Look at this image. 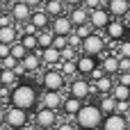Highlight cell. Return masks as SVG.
Returning <instances> with one entry per match:
<instances>
[{"instance_id": "1", "label": "cell", "mask_w": 130, "mask_h": 130, "mask_svg": "<svg viewBox=\"0 0 130 130\" xmlns=\"http://www.w3.org/2000/svg\"><path fill=\"white\" fill-rule=\"evenodd\" d=\"M103 119H105V114H103V110H101L98 105H82L80 112L75 114V123H78L80 130L101 128V126H103Z\"/></svg>"}, {"instance_id": "2", "label": "cell", "mask_w": 130, "mask_h": 130, "mask_svg": "<svg viewBox=\"0 0 130 130\" xmlns=\"http://www.w3.org/2000/svg\"><path fill=\"white\" fill-rule=\"evenodd\" d=\"M11 105L16 107H23V110H32L37 105V91L30 87V85H16L11 89Z\"/></svg>"}, {"instance_id": "3", "label": "cell", "mask_w": 130, "mask_h": 130, "mask_svg": "<svg viewBox=\"0 0 130 130\" xmlns=\"http://www.w3.org/2000/svg\"><path fill=\"white\" fill-rule=\"evenodd\" d=\"M101 128L103 130H130V123H128V117L126 114L112 112V114H105Z\"/></svg>"}, {"instance_id": "4", "label": "cell", "mask_w": 130, "mask_h": 130, "mask_svg": "<svg viewBox=\"0 0 130 130\" xmlns=\"http://www.w3.org/2000/svg\"><path fill=\"white\" fill-rule=\"evenodd\" d=\"M110 21H112V14H110L107 7H96V9L89 11V23H91L96 30H105V27L110 25Z\"/></svg>"}, {"instance_id": "5", "label": "cell", "mask_w": 130, "mask_h": 130, "mask_svg": "<svg viewBox=\"0 0 130 130\" xmlns=\"http://www.w3.org/2000/svg\"><path fill=\"white\" fill-rule=\"evenodd\" d=\"M80 50L82 53H87V55H101L103 50H105V41H103V37L101 34H89L87 39H82V46H80Z\"/></svg>"}, {"instance_id": "6", "label": "cell", "mask_w": 130, "mask_h": 130, "mask_svg": "<svg viewBox=\"0 0 130 130\" xmlns=\"http://www.w3.org/2000/svg\"><path fill=\"white\" fill-rule=\"evenodd\" d=\"M7 123H9L14 130H21L25 123H27V110L11 105V107H9V112H7Z\"/></svg>"}, {"instance_id": "7", "label": "cell", "mask_w": 130, "mask_h": 130, "mask_svg": "<svg viewBox=\"0 0 130 130\" xmlns=\"http://www.w3.org/2000/svg\"><path fill=\"white\" fill-rule=\"evenodd\" d=\"M32 5H27L25 0H18V2H14L11 5V16H14V21H18V23H27L30 18H32Z\"/></svg>"}, {"instance_id": "8", "label": "cell", "mask_w": 130, "mask_h": 130, "mask_svg": "<svg viewBox=\"0 0 130 130\" xmlns=\"http://www.w3.org/2000/svg\"><path fill=\"white\" fill-rule=\"evenodd\" d=\"M105 30H107V37L114 41H123L128 37V23H123V21H110V25Z\"/></svg>"}, {"instance_id": "9", "label": "cell", "mask_w": 130, "mask_h": 130, "mask_svg": "<svg viewBox=\"0 0 130 130\" xmlns=\"http://www.w3.org/2000/svg\"><path fill=\"white\" fill-rule=\"evenodd\" d=\"M55 121H57V114H55L53 107H46V105H43V107L37 112V123H39L41 130H48L50 126H55Z\"/></svg>"}, {"instance_id": "10", "label": "cell", "mask_w": 130, "mask_h": 130, "mask_svg": "<svg viewBox=\"0 0 130 130\" xmlns=\"http://www.w3.org/2000/svg\"><path fill=\"white\" fill-rule=\"evenodd\" d=\"M75 30V25H73V21H71V16H55V21H53V32L55 34H71Z\"/></svg>"}, {"instance_id": "11", "label": "cell", "mask_w": 130, "mask_h": 130, "mask_svg": "<svg viewBox=\"0 0 130 130\" xmlns=\"http://www.w3.org/2000/svg\"><path fill=\"white\" fill-rule=\"evenodd\" d=\"M43 87L46 89H53V91H59L64 87V73L62 71H48L43 75Z\"/></svg>"}, {"instance_id": "12", "label": "cell", "mask_w": 130, "mask_h": 130, "mask_svg": "<svg viewBox=\"0 0 130 130\" xmlns=\"http://www.w3.org/2000/svg\"><path fill=\"white\" fill-rule=\"evenodd\" d=\"M89 94H91V82H87L85 78H78V80H73V85H71V96H75V98L85 101Z\"/></svg>"}, {"instance_id": "13", "label": "cell", "mask_w": 130, "mask_h": 130, "mask_svg": "<svg viewBox=\"0 0 130 130\" xmlns=\"http://www.w3.org/2000/svg\"><path fill=\"white\" fill-rule=\"evenodd\" d=\"M96 66H98V64H96V55L82 53V57H78V73H80V75H89Z\"/></svg>"}, {"instance_id": "14", "label": "cell", "mask_w": 130, "mask_h": 130, "mask_svg": "<svg viewBox=\"0 0 130 130\" xmlns=\"http://www.w3.org/2000/svg\"><path fill=\"white\" fill-rule=\"evenodd\" d=\"M117 82L112 80V75H103L101 80H91V91H98V94H112V87Z\"/></svg>"}, {"instance_id": "15", "label": "cell", "mask_w": 130, "mask_h": 130, "mask_svg": "<svg viewBox=\"0 0 130 130\" xmlns=\"http://www.w3.org/2000/svg\"><path fill=\"white\" fill-rule=\"evenodd\" d=\"M107 9H110V14L112 16H128L130 11V0H110L107 2Z\"/></svg>"}, {"instance_id": "16", "label": "cell", "mask_w": 130, "mask_h": 130, "mask_svg": "<svg viewBox=\"0 0 130 130\" xmlns=\"http://www.w3.org/2000/svg\"><path fill=\"white\" fill-rule=\"evenodd\" d=\"M89 7H82V5H78V7H73V11L69 14L71 16V21H73V25H82V23H89Z\"/></svg>"}, {"instance_id": "17", "label": "cell", "mask_w": 130, "mask_h": 130, "mask_svg": "<svg viewBox=\"0 0 130 130\" xmlns=\"http://www.w3.org/2000/svg\"><path fill=\"white\" fill-rule=\"evenodd\" d=\"M41 57L48 66H55L59 59H62V50L55 48V46H48V48H41Z\"/></svg>"}, {"instance_id": "18", "label": "cell", "mask_w": 130, "mask_h": 130, "mask_svg": "<svg viewBox=\"0 0 130 130\" xmlns=\"http://www.w3.org/2000/svg\"><path fill=\"white\" fill-rule=\"evenodd\" d=\"M62 103H64V101H62L59 91H53V89H46V94H43V105H46V107H53V110H57V107H59Z\"/></svg>"}, {"instance_id": "19", "label": "cell", "mask_w": 130, "mask_h": 130, "mask_svg": "<svg viewBox=\"0 0 130 130\" xmlns=\"http://www.w3.org/2000/svg\"><path fill=\"white\" fill-rule=\"evenodd\" d=\"M48 16H50V14H48L46 9H43V11H32V18H30V21H32V25H34L37 30H46V27H48Z\"/></svg>"}, {"instance_id": "20", "label": "cell", "mask_w": 130, "mask_h": 130, "mask_svg": "<svg viewBox=\"0 0 130 130\" xmlns=\"http://www.w3.org/2000/svg\"><path fill=\"white\" fill-rule=\"evenodd\" d=\"M21 43H23L30 53L39 50V37H37V32H25V34L21 37Z\"/></svg>"}, {"instance_id": "21", "label": "cell", "mask_w": 130, "mask_h": 130, "mask_svg": "<svg viewBox=\"0 0 130 130\" xmlns=\"http://www.w3.org/2000/svg\"><path fill=\"white\" fill-rule=\"evenodd\" d=\"M101 66L105 69V73H107V75L119 73V55H107V57L103 59V64H101Z\"/></svg>"}, {"instance_id": "22", "label": "cell", "mask_w": 130, "mask_h": 130, "mask_svg": "<svg viewBox=\"0 0 130 130\" xmlns=\"http://www.w3.org/2000/svg\"><path fill=\"white\" fill-rule=\"evenodd\" d=\"M62 107H64V112H66V114L75 117V114L80 112V107H82V101H80V98H75V96H71V98H66V101L62 103Z\"/></svg>"}, {"instance_id": "23", "label": "cell", "mask_w": 130, "mask_h": 130, "mask_svg": "<svg viewBox=\"0 0 130 130\" xmlns=\"http://www.w3.org/2000/svg\"><path fill=\"white\" fill-rule=\"evenodd\" d=\"M16 37H18V30L14 25H2L0 27V41L2 43H14Z\"/></svg>"}, {"instance_id": "24", "label": "cell", "mask_w": 130, "mask_h": 130, "mask_svg": "<svg viewBox=\"0 0 130 130\" xmlns=\"http://www.w3.org/2000/svg\"><path fill=\"white\" fill-rule=\"evenodd\" d=\"M98 107L103 110V114H112V112H117V98H114L112 94H110V96H105V94H103V98H101Z\"/></svg>"}, {"instance_id": "25", "label": "cell", "mask_w": 130, "mask_h": 130, "mask_svg": "<svg viewBox=\"0 0 130 130\" xmlns=\"http://www.w3.org/2000/svg\"><path fill=\"white\" fill-rule=\"evenodd\" d=\"M112 96H114L117 101H130V87L123 85V82H117V85L112 87Z\"/></svg>"}, {"instance_id": "26", "label": "cell", "mask_w": 130, "mask_h": 130, "mask_svg": "<svg viewBox=\"0 0 130 130\" xmlns=\"http://www.w3.org/2000/svg\"><path fill=\"white\" fill-rule=\"evenodd\" d=\"M16 71L14 69H2L0 71V85H5V87H14L16 85Z\"/></svg>"}, {"instance_id": "27", "label": "cell", "mask_w": 130, "mask_h": 130, "mask_svg": "<svg viewBox=\"0 0 130 130\" xmlns=\"http://www.w3.org/2000/svg\"><path fill=\"white\" fill-rule=\"evenodd\" d=\"M64 5H66L64 0H46V7H43V9H46L50 16H59V14L64 11Z\"/></svg>"}, {"instance_id": "28", "label": "cell", "mask_w": 130, "mask_h": 130, "mask_svg": "<svg viewBox=\"0 0 130 130\" xmlns=\"http://www.w3.org/2000/svg\"><path fill=\"white\" fill-rule=\"evenodd\" d=\"M39 48H48V46H53V41H55V32L53 30H39Z\"/></svg>"}, {"instance_id": "29", "label": "cell", "mask_w": 130, "mask_h": 130, "mask_svg": "<svg viewBox=\"0 0 130 130\" xmlns=\"http://www.w3.org/2000/svg\"><path fill=\"white\" fill-rule=\"evenodd\" d=\"M21 64H23L27 71H37V69H39V53H27V55L21 59Z\"/></svg>"}, {"instance_id": "30", "label": "cell", "mask_w": 130, "mask_h": 130, "mask_svg": "<svg viewBox=\"0 0 130 130\" xmlns=\"http://www.w3.org/2000/svg\"><path fill=\"white\" fill-rule=\"evenodd\" d=\"M94 30H96V27H94L91 23H82V25H75V34H78L80 39H87L89 34H94Z\"/></svg>"}, {"instance_id": "31", "label": "cell", "mask_w": 130, "mask_h": 130, "mask_svg": "<svg viewBox=\"0 0 130 130\" xmlns=\"http://www.w3.org/2000/svg\"><path fill=\"white\" fill-rule=\"evenodd\" d=\"M27 53H30V50H27V48H25L23 43H16V41L11 43V55H14L16 59H23V57H25Z\"/></svg>"}, {"instance_id": "32", "label": "cell", "mask_w": 130, "mask_h": 130, "mask_svg": "<svg viewBox=\"0 0 130 130\" xmlns=\"http://www.w3.org/2000/svg\"><path fill=\"white\" fill-rule=\"evenodd\" d=\"M117 55H119V57H130V39H123V41H119Z\"/></svg>"}, {"instance_id": "33", "label": "cell", "mask_w": 130, "mask_h": 130, "mask_svg": "<svg viewBox=\"0 0 130 130\" xmlns=\"http://www.w3.org/2000/svg\"><path fill=\"white\" fill-rule=\"evenodd\" d=\"M53 46H55V48H59V50H62V48H66V46H69V34H55Z\"/></svg>"}, {"instance_id": "34", "label": "cell", "mask_w": 130, "mask_h": 130, "mask_svg": "<svg viewBox=\"0 0 130 130\" xmlns=\"http://www.w3.org/2000/svg\"><path fill=\"white\" fill-rule=\"evenodd\" d=\"M117 112L130 117V101H117Z\"/></svg>"}, {"instance_id": "35", "label": "cell", "mask_w": 130, "mask_h": 130, "mask_svg": "<svg viewBox=\"0 0 130 130\" xmlns=\"http://www.w3.org/2000/svg\"><path fill=\"white\" fill-rule=\"evenodd\" d=\"M18 62H21V59H16L14 55H7V57H2V64H5V69H16V66H18Z\"/></svg>"}, {"instance_id": "36", "label": "cell", "mask_w": 130, "mask_h": 130, "mask_svg": "<svg viewBox=\"0 0 130 130\" xmlns=\"http://www.w3.org/2000/svg\"><path fill=\"white\" fill-rule=\"evenodd\" d=\"M62 59H75V48H73V46L62 48Z\"/></svg>"}, {"instance_id": "37", "label": "cell", "mask_w": 130, "mask_h": 130, "mask_svg": "<svg viewBox=\"0 0 130 130\" xmlns=\"http://www.w3.org/2000/svg\"><path fill=\"white\" fill-rule=\"evenodd\" d=\"M103 75H105V69H103L101 64H98V66H96V69H94V71L89 73V78H91V80H101Z\"/></svg>"}, {"instance_id": "38", "label": "cell", "mask_w": 130, "mask_h": 130, "mask_svg": "<svg viewBox=\"0 0 130 130\" xmlns=\"http://www.w3.org/2000/svg\"><path fill=\"white\" fill-rule=\"evenodd\" d=\"M121 71H130V57H119V73Z\"/></svg>"}, {"instance_id": "39", "label": "cell", "mask_w": 130, "mask_h": 130, "mask_svg": "<svg viewBox=\"0 0 130 130\" xmlns=\"http://www.w3.org/2000/svg\"><path fill=\"white\" fill-rule=\"evenodd\" d=\"M7 55H11V43H2L0 41V57H7Z\"/></svg>"}, {"instance_id": "40", "label": "cell", "mask_w": 130, "mask_h": 130, "mask_svg": "<svg viewBox=\"0 0 130 130\" xmlns=\"http://www.w3.org/2000/svg\"><path fill=\"white\" fill-rule=\"evenodd\" d=\"M119 82H123V85L130 87V71H121L119 73Z\"/></svg>"}, {"instance_id": "41", "label": "cell", "mask_w": 130, "mask_h": 130, "mask_svg": "<svg viewBox=\"0 0 130 130\" xmlns=\"http://www.w3.org/2000/svg\"><path fill=\"white\" fill-rule=\"evenodd\" d=\"M82 5H85V7H89V9H96V7H101V0H85Z\"/></svg>"}, {"instance_id": "42", "label": "cell", "mask_w": 130, "mask_h": 130, "mask_svg": "<svg viewBox=\"0 0 130 130\" xmlns=\"http://www.w3.org/2000/svg\"><path fill=\"white\" fill-rule=\"evenodd\" d=\"M64 2H66L69 7H78V5H82L85 0H64Z\"/></svg>"}, {"instance_id": "43", "label": "cell", "mask_w": 130, "mask_h": 130, "mask_svg": "<svg viewBox=\"0 0 130 130\" xmlns=\"http://www.w3.org/2000/svg\"><path fill=\"white\" fill-rule=\"evenodd\" d=\"M57 130H75V128H73L71 123H62V126H59V128H57Z\"/></svg>"}, {"instance_id": "44", "label": "cell", "mask_w": 130, "mask_h": 130, "mask_svg": "<svg viewBox=\"0 0 130 130\" xmlns=\"http://www.w3.org/2000/svg\"><path fill=\"white\" fill-rule=\"evenodd\" d=\"M25 2H27V5H32V7H39L43 0H25Z\"/></svg>"}, {"instance_id": "45", "label": "cell", "mask_w": 130, "mask_h": 130, "mask_svg": "<svg viewBox=\"0 0 130 130\" xmlns=\"http://www.w3.org/2000/svg\"><path fill=\"white\" fill-rule=\"evenodd\" d=\"M5 121H7V114H5V110H2V107H0V126H2V123H5Z\"/></svg>"}, {"instance_id": "46", "label": "cell", "mask_w": 130, "mask_h": 130, "mask_svg": "<svg viewBox=\"0 0 130 130\" xmlns=\"http://www.w3.org/2000/svg\"><path fill=\"white\" fill-rule=\"evenodd\" d=\"M2 69H5V64H2V57H0V71H2Z\"/></svg>"}, {"instance_id": "47", "label": "cell", "mask_w": 130, "mask_h": 130, "mask_svg": "<svg viewBox=\"0 0 130 130\" xmlns=\"http://www.w3.org/2000/svg\"><path fill=\"white\" fill-rule=\"evenodd\" d=\"M7 2H11V0H0V5H7Z\"/></svg>"}, {"instance_id": "48", "label": "cell", "mask_w": 130, "mask_h": 130, "mask_svg": "<svg viewBox=\"0 0 130 130\" xmlns=\"http://www.w3.org/2000/svg\"><path fill=\"white\" fill-rule=\"evenodd\" d=\"M128 32H130V21H128Z\"/></svg>"}, {"instance_id": "49", "label": "cell", "mask_w": 130, "mask_h": 130, "mask_svg": "<svg viewBox=\"0 0 130 130\" xmlns=\"http://www.w3.org/2000/svg\"><path fill=\"white\" fill-rule=\"evenodd\" d=\"M0 16H2V9H0Z\"/></svg>"}, {"instance_id": "50", "label": "cell", "mask_w": 130, "mask_h": 130, "mask_svg": "<svg viewBox=\"0 0 130 130\" xmlns=\"http://www.w3.org/2000/svg\"><path fill=\"white\" fill-rule=\"evenodd\" d=\"M128 123H130V117H128Z\"/></svg>"}]
</instances>
